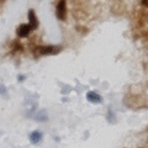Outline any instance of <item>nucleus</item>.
Masks as SVG:
<instances>
[{
  "mask_svg": "<svg viewBox=\"0 0 148 148\" xmlns=\"http://www.w3.org/2000/svg\"><path fill=\"white\" fill-rule=\"evenodd\" d=\"M86 98L90 103H94V104H101L103 103V98H101L99 94H96L95 91H89L86 94Z\"/></svg>",
  "mask_w": 148,
  "mask_h": 148,
  "instance_id": "39448f33",
  "label": "nucleus"
},
{
  "mask_svg": "<svg viewBox=\"0 0 148 148\" xmlns=\"http://www.w3.org/2000/svg\"><path fill=\"white\" fill-rule=\"evenodd\" d=\"M5 92H6V86L0 84V94H5Z\"/></svg>",
  "mask_w": 148,
  "mask_h": 148,
  "instance_id": "0eeeda50",
  "label": "nucleus"
},
{
  "mask_svg": "<svg viewBox=\"0 0 148 148\" xmlns=\"http://www.w3.org/2000/svg\"><path fill=\"white\" fill-rule=\"evenodd\" d=\"M42 141V132L40 131H34L30 133V142L32 145H38Z\"/></svg>",
  "mask_w": 148,
  "mask_h": 148,
  "instance_id": "423d86ee",
  "label": "nucleus"
},
{
  "mask_svg": "<svg viewBox=\"0 0 148 148\" xmlns=\"http://www.w3.org/2000/svg\"><path fill=\"white\" fill-rule=\"evenodd\" d=\"M56 15H57L58 20L66 21L67 18V0H59L56 8Z\"/></svg>",
  "mask_w": 148,
  "mask_h": 148,
  "instance_id": "f03ea898",
  "label": "nucleus"
},
{
  "mask_svg": "<svg viewBox=\"0 0 148 148\" xmlns=\"http://www.w3.org/2000/svg\"><path fill=\"white\" fill-rule=\"evenodd\" d=\"M17 79H18V82H22V80L25 79V77H24V75H18V77H17Z\"/></svg>",
  "mask_w": 148,
  "mask_h": 148,
  "instance_id": "1a4fd4ad",
  "label": "nucleus"
},
{
  "mask_svg": "<svg viewBox=\"0 0 148 148\" xmlns=\"http://www.w3.org/2000/svg\"><path fill=\"white\" fill-rule=\"evenodd\" d=\"M142 5L148 8V0H142Z\"/></svg>",
  "mask_w": 148,
  "mask_h": 148,
  "instance_id": "6e6552de",
  "label": "nucleus"
},
{
  "mask_svg": "<svg viewBox=\"0 0 148 148\" xmlns=\"http://www.w3.org/2000/svg\"><path fill=\"white\" fill-rule=\"evenodd\" d=\"M62 51V47L59 46H41L35 49V57L38 56H54L58 54Z\"/></svg>",
  "mask_w": 148,
  "mask_h": 148,
  "instance_id": "f257e3e1",
  "label": "nucleus"
},
{
  "mask_svg": "<svg viewBox=\"0 0 148 148\" xmlns=\"http://www.w3.org/2000/svg\"><path fill=\"white\" fill-rule=\"evenodd\" d=\"M32 31V27L29 24H22L16 29V35L18 37H27Z\"/></svg>",
  "mask_w": 148,
  "mask_h": 148,
  "instance_id": "7ed1b4c3",
  "label": "nucleus"
},
{
  "mask_svg": "<svg viewBox=\"0 0 148 148\" xmlns=\"http://www.w3.org/2000/svg\"><path fill=\"white\" fill-rule=\"evenodd\" d=\"M27 16H29V25L32 27V30H36L37 27H38V20H37V16H36L35 10L30 9L29 14H27Z\"/></svg>",
  "mask_w": 148,
  "mask_h": 148,
  "instance_id": "20e7f679",
  "label": "nucleus"
}]
</instances>
